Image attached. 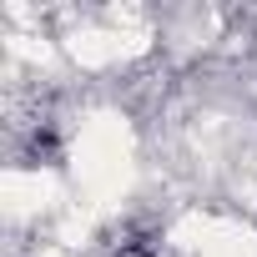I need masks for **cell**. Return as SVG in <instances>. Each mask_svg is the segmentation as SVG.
Here are the masks:
<instances>
[]
</instances>
